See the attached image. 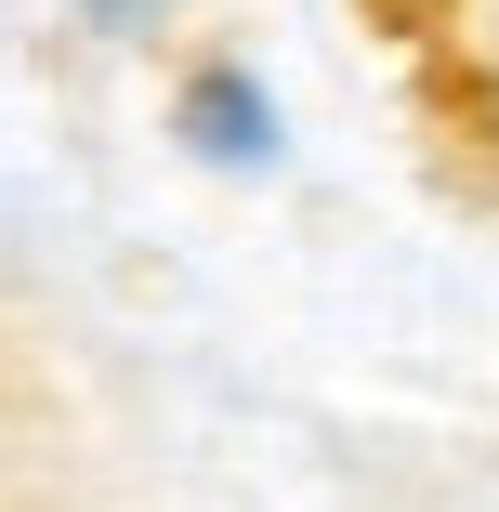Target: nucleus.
Here are the masks:
<instances>
[{"label": "nucleus", "mask_w": 499, "mask_h": 512, "mask_svg": "<svg viewBox=\"0 0 499 512\" xmlns=\"http://www.w3.org/2000/svg\"><path fill=\"white\" fill-rule=\"evenodd\" d=\"M184 132L211 145V158H263V145H276V119H263V92H250V79H224V66L197 79V92H184Z\"/></svg>", "instance_id": "obj_1"}, {"label": "nucleus", "mask_w": 499, "mask_h": 512, "mask_svg": "<svg viewBox=\"0 0 499 512\" xmlns=\"http://www.w3.org/2000/svg\"><path fill=\"white\" fill-rule=\"evenodd\" d=\"M92 14H132V0H92Z\"/></svg>", "instance_id": "obj_2"}]
</instances>
